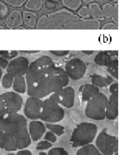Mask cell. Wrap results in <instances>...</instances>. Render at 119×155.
Returning <instances> with one entry per match:
<instances>
[{"mask_svg":"<svg viewBox=\"0 0 119 155\" xmlns=\"http://www.w3.org/2000/svg\"><path fill=\"white\" fill-rule=\"evenodd\" d=\"M27 94L38 99L45 98L69 83L63 68L48 56H41L29 65L26 74Z\"/></svg>","mask_w":119,"mask_h":155,"instance_id":"cell-1","label":"cell"},{"mask_svg":"<svg viewBox=\"0 0 119 155\" xmlns=\"http://www.w3.org/2000/svg\"><path fill=\"white\" fill-rule=\"evenodd\" d=\"M31 143L26 117L18 113L9 114L0 128V148L16 151L26 149Z\"/></svg>","mask_w":119,"mask_h":155,"instance_id":"cell-2","label":"cell"},{"mask_svg":"<svg viewBox=\"0 0 119 155\" xmlns=\"http://www.w3.org/2000/svg\"><path fill=\"white\" fill-rule=\"evenodd\" d=\"M54 30H98L100 28L99 20L84 19L75 15L68 9H60L48 15Z\"/></svg>","mask_w":119,"mask_h":155,"instance_id":"cell-3","label":"cell"},{"mask_svg":"<svg viewBox=\"0 0 119 155\" xmlns=\"http://www.w3.org/2000/svg\"><path fill=\"white\" fill-rule=\"evenodd\" d=\"M96 125L91 122H82L74 129L71 137V144L73 148L82 147L91 144L97 134Z\"/></svg>","mask_w":119,"mask_h":155,"instance_id":"cell-4","label":"cell"},{"mask_svg":"<svg viewBox=\"0 0 119 155\" xmlns=\"http://www.w3.org/2000/svg\"><path fill=\"white\" fill-rule=\"evenodd\" d=\"M65 113L53 94L43 101L40 119L46 122H58L64 117Z\"/></svg>","mask_w":119,"mask_h":155,"instance_id":"cell-5","label":"cell"},{"mask_svg":"<svg viewBox=\"0 0 119 155\" xmlns=\"http://www.w3.org/2000/svg\"><path fill=\"white\" fill-rule=\"evenodd\" d=\"M108 103L107 96L104 94L99 93L87 101L85 107V116L89 118L102 121L105 118V111Z\"/></svg>","mask_w":119,"mask_h":155,"instance_id":"cell-6","label":"cell"},{"mask_svg":"<svg viewBox=\"0 0 119 155\" xmlns=\"http://www.w3.org/2000/svg\"><path fill=\"white\" fill-rule=\"evenodd\" d=\"M95 147L102 154L114 155L118 151V140L116 136L108 135L107 130L103 129L95 140Z\"/></svg>","mask_w":119,"mask_h":155,"instance_id":"cell-7","label":"cell"},{"mask_svg":"<svg viewBox=\"0 0 119 155\" xmlns=\"http://www.w3.org/2000/svg\"><path fill=\"white\" fill-rule=\"evenodd\" d=\"M86 69V64L80 58H73L66 63L64 71L69 78L77 81L85 76Z\"/></svg>","mask_w":119,"mask_h":155,"instance_id":"cell-8","label":"cell"},{"mask_svg":"<svg viewBox=\"0 0 119 155\" xmlns=\"http://www.w3.org/2000/svg\"><path fill=\"white\" fill-rule=\"evenodd\" d=\"M9 114L17 113L23 104L22 97L17 92H7L0 95Z\"/></svg>","mask_w":119,"mask_h":155,"instance_id":"cell-9","label":"cell"},{"mask_svg":"<svg viewBox=\"0 0 119 155\" xmlns=\"http://www.w3.org/2000/svg\"><path fill=\"white\" fill-rule=\"evenodd\" d=\"M29 62L25 57H17L9 62L7 68V73L12 77L26 76Z\"/></svg>","mask_w":119,"mask_h":155,"instance_id":"cell-10","label":"cell"},{"mask_svg":"<svg viewBox=\"0 0 119 155\" xmlns=\"http://www.w3.org/2000/svg\"><path fill=\"white\" fill-rule=\"evenodd\" d=\"M54 99L61 106L71 108L75 102V90L72 87H64L52 94Z\"/></svg>","mask_w":119,"mask_h":155,"instance_id":"cell-11","label":"cell"},{"mask_svg":"<svg viewBox=\"0 0 119 155\" xmlns=\"http://www.w3.org/2000/svg\"><path fill=\"white\" fill-rule=\"evenodd\" d=\"M42 106L43 101L41 99L30 96L25 104L24 113L27 118L31 119V120L40 119Z\"/></svg>","mask_w":119,"mask_h":155,"instance_id":"cell-12","label":"cell"},{"mask_svg":"<svg viewBox=\"0 0 119 155\" xmlns=\"http://www.w3.org/2000/svg\"><path fill=\"white\" fill-rule=\"evenodd\" d=\"M118 116V93L111 94L109 99H108L105 118L108 120H114Z\"/></svg>","mask_w":119,"mask_h":155,"instance_id":"cell-13","label":"cell"},{"mask_svg":"<svg viewBox=\"0 0 119 155\" xmlns=\"http://www.w3.org/2000/svg\"><path fill=\"white\" fill-rule=\"evenodd\" d=\"M46 127L40 121H31L29 123V134L32 140L37 141L45 133Z\"/></svg>","mask_w":119,"mask_h":155,"instance_id":"cell-14","label":"cell"},{"mask_svg":"<svg viewBox=\"0 0 119 155\" xmlns=\"http://www.w3.org/2000/svg\"><path fill=\"white\" fill-rule=\"evenodd\" d=\"M23 25L22 13L19 10H14L6 19V26L8 29H17Z\"/></svg>","mask_w":119,"mask_h":155,"instance_id":"cell-15","label":"cell"},{"mask_svg":"<svg viewBox=\"0 0 119 155\" xmlns=\"http://www.w3.org/2000/svg\"><path fill=\"white\" fill-rule=\"evenodd\" d=\"M102 11L104 18H110L115 24H118V3H105L103 5Z\"/></svg>","mask_w":119,"mask_h":155,"instance_id":"cell-16","label":"cell"},{"mask_svg":"<svg viewBox=\"0 0 119 155\" xmlns=\"http://www.w3.org/2000/svg\"><path fill=\"white\" fill-rule=\"evenodd\" d=\"M79 92L81 94V99L83 102H87L92 97L99 92V89L92 84H86L81 85L79 89Z\"/></svg>","mask_w":119,"mask_h":155,"instance_id":"cell-17","label":"cell"},{"mask_svg":"<svg viewBox=\"0 0 119 155\" xmlns=\"http://www.w3.org/2000/svg\"><path fill=\"white\" fill-rule=\"evenodd\" d=\"M91 82L92 85H95L98 88L107 87L113 83V77L110 76H102L95 74L91 76Z\"/></svg>","mask_w":119,"mask_h":155,"instance_id":"cell-18","label":"cell"},{"mask_svg":"<svg viewBox=\"0 0 119 155\" xmlns=\"http://www.w3.org/2000/svg\"><path fill=\"white\" fill-rule=\"evenodd\" d=\"M23 24L30 27V28H35L37 22V15L32 11H26L23 12Z\"/></svg>","mask_w":119,"mask_h":155,"instance_id":"cell-19","label":"cell"},{"mask_svg":"<svg viewBox=\"0 0 119 155\" xmlns=\"http://www.w3.org/2000/svg\"><path fill=\"white\" fill-rule=\"evenodd\" d=\"M113 60L114 59H112L110 55L107 52L102 51V52H99V54L94 57V62L96 63L97 65L103 66V67H108L112 62Z\"/></svg>","mask_w":119,"mask_h":155,"instance_id":"cell-20","label":"cell"},{"mask_svg":"<svg viewBox=\"0 0 119 155\" xmlns=\"http://www.w3.org/2000/svg\"><path fill=\"white\" fill-rule=\"evenodd\" d=\"M12 88L15 92L18 94H25L26 91V81L24 76H17L13 80Z\"/></svg>","mask_w":119,"mask_h":155,"instance_id":"cell-21","label":"cell"},{"mask_svg":"<svg viewBox=\"0 0 119 155\" xmlns=\"http://www.w3.org/2000/svg\"><path fill=\"white\" fill-rule=\"evenodd\" d=\"M89 9H90V15L91 17L93 19H96V20H102L104 19V14H103V11L101 7L99 6V3H89Z\"/></svg>","mask_w":119,"mask_h":155,"instance_id":"cell-22","label":"cell"},{"mask_svg":"<svg viewBox=\"0 0 119 155\" xmlns=\"http://www.w3.org/2000/svg\"><path fill=\"white\" fill-rule=\"evenodd\" d=\"M77 155H104L99 152L96 147L91 144L84 145L77 153Z\"/></svg>","mask_w":119,"mask_h":155,"instance_id":"cell-23","label":"cell"},{"mask_svg":"<svg viewBox=\"0 0 119 155\" xmlns=\"http://www.w3.org/2000/svg\"><path fill=\"white\" fill-rule=\"evenodd\" d=\"M35 28L37 30H53L51 21L49 20L48 16H46V15H44L39 20H37L36 25H35Z\"/></svg>","mask_w":119,"mask_h":155,"instance_id":"cell-24","label":"cell"},{"mask_svg":"<svg viewBox=\"0 0 119 155\" xmlns=\"http://www.w3.org/2000/svg\"><path fill=\"white\" fill-rule=\"evenodd\" d=\"M43 0H26L25 8L29 11H39L42 8Z\"/></svg>","mask_w":119,"mask_h":155,"instance_id":"cell-25","label":"cell"},{"mask_svg":"<svg viewBox=\"0 0 119 155\" xmlns=\"http://www.w3.org/2000/svg\"><path fill=\"white\" fill-rule=\"evenodd\" d=\"M63 6L71 11H77L82 4L81 0H62Z\"/></svg>","mask_w":119,"mask_h":155,"instance_id":"cell-26","label":"cell"},{"mask_svg":"<svg viewBox=\"0 0 119 155\" xmlns=\"http://www.w3.org/2000/svg\"><path fill=\"white\" fill-rule=\"evenodd\" d=\"M107 70L110 73V75L113 76V77L117 80V78H118V62H117V59L113 60L110 64L108 66Z\"/></svg>","mask_w":119,"mask_h":155,"instance_id":"cell-27","label":"cell"},{"mask_svg":"<svg viewBox=\"0 0 119 155\" xmlns=\"http://www.w3.org/2000/svg\"><path fill=\"white\" fill-rule=\"evenodd\" d=\"M45 127L47 129H48L50 131H52L54 134H56L57 135H62L64 133V127L61 126V125L47 123V125H45Z\"/></svg>","mask_w":119,"mask_h":155,"instance_id":"cell-28","label":"cell"},{"mask_svg":"<svg viewBox=\"0 0 119 155\" xmlns=\"http://www.w3.org/2000/svg\"><path fill=\"white\" fill-rule=\"evenodd\" d=\"M13 80H14V77H12L11 75L7 73L2 77V80H1L2 86L4 89H9V88H11L12 86V84H13Z\"/></svg>","mask_w":119,"mask_h":155,"instance_id":"cell-29","label":"cell"},{"mask_svg":"<svg viewBox=\"0 0 119 155\" xmlns=\"http://www.w3.org/2000/svg\"><path fill=\"white\" fill-rule=\"evenodd\" d=\"M9 115L8 112L7 110V107H6L5 104L3 101L0 98V128L3 126V123L6 117Z\"/></svg>","mask_w":119,"mask_h":155,"instance_id":"cell-30","label":"cell"},{"mask_svg":"<svg viewBox=\"0 0 119 155\" xmlns=\"http://www.w3.org/2000/svg\"><path fill=\"white\" fill-rule=\"evenodd\" d=\"M18 55V51L16 50H1L0 51V56L8 60H12L17 58Z\"/></svg>","mask_w":119,"mask_h":155,"instance_id":"cell-31","label":"cell"},{"mask_svg":"<svg viewBox=\"0 0 119 155\" xmlns=\"http://www.w3.org/2000/svg\"><path fill=\"white\" fill-rule=\"evenodd\" d=\"M77 16L84 19H88L91 17L90 15V9L88 6H82L77 12Z\"/></svg>","mask_w":119,"mask_h":155,"instance_id":"cell-32","label":"cell"},{"mask_svg":"<svg viewBox=\"0 0 119 155\" xmlns=\"http://www.w3.org/2000/svg\"><path fill=\"white\" fill-rule=\"evenodd\" d=\"M48 155H68V152L63 148H53L48 151Z\"/></svg>","mask_w":119,"mask_h":155,"instance_id":"cell-33","label":"cell"},{"mask_svg":"<svg viewBox=\"0 0 119 155\" xmlns=\"http://www.w3.org/2000/svg\"><path fill=\"white\" fill-rule=\"evenodd\" d=\"M3 1L5 2L6 3H8V5L15 7V8L21 7L26 2V0H3Z\"/></svg>","mask_w":119,"mask_h":155,"instance_id":"cell-34","label":"cell"},{"mask_svg":"<svg viewBox=\"0 0 119 155\" xmlns=\"http://www.w3.org/2000/svg\"><path fill=\"white\" fill-rule=\"evenodd\" d=\"M52 147V143L48 142L47 140L40 141L39 144H37L36 150H45L48 149H50Z\"/></svg>","mask_w":119,"mask_h":155,"instance_id":"cell-35","label":"cell"},{"mask_svg":"<svg viewBox=\"0 0 119 155\" xmlns=\"http://www.w3.org/2000/svg\"><path fill=\"white\" fill-rule=\"evenodd\" d=\"M8 8L7 5L0 1V19L5 17L8 15Z\"/></svg>","mask_w":119,"mask_h":155,"instance_id":"cell-36","label":"cell"},{"mask_svg":"<svg viewBox=\"0 0 119 155\" xmlns=\"http://www.w3.org/2000/svg\"><path fill=\"white\" fill-rule=\"evenodd\" d=\"M45 140L48 141V142H50V143H54V142H56V140H57V138H56V136H55L54 133L49 130V131H48L45 134Z\"/></svg>","mask_w":119,"mask_h":155,"instance_id":"cell-37","label":"cell"},{"mask_svg":"<svg viewBox=\"0 0 119 155\" xmlns=\"http://www.w3.org/2000/svg\"><path fill=\"white\" fill-rule=\"evenodd\" d=\"M49 53L57 57H64L69 54V50H50Z\"/></svg>","mask_w":119,"mask_h":155,"instance_id":"cell-38","label":"cell"},{"mask_svg":"<svg viewBox=\"0 0 119 155\" xmlns=\"http://www.w3.org/2000/svg\"><path fill=\"white\" fill-rule=\"evenodd\" d=\"M102 29L104 30H117L118 25L114 22H108L103 25Z\"/></svg>","mask_w":119,"mask_h":155,"instance_id":"cell-39","label":"cell"},{"mask_svg":"<svg viewBox=\"0 0 119 155\" xmlns=\"http://www.w3.org/2000/svg\"><path fill=\"white\" fill-rule=\"evenodd\" d=\"M109 91L111 94L118 93V84L117 83H112L109 85Z\"/></svg>","mask_w":119,"mask_h":155,"instance_id":"cell-40","label":"cell"},{"mask_svg":"<svg viewBox=\"0 0 119 155\" xmlns=\"http://www.w3.org/2000/svg\"><path fill=\"white\" fill-rule=\"evenodd\" d=\"M8 59H6L2 56H0V68L2 69H7L8 65Z\"/></svg>","mask_w":119,"mask_h":155,"instance_id":"cell-41","label":"cell"},{"mask_svg":"<svg viewBox=\"0 0 119 155\" xmlns=\"http://www.w3.org/2000/svg\"><path fill=\"white\" fill-rule=\"evenodd\" d=\"M17 155H32V153H31V151L23 149V150H21L19 152L17 153Z\"/></svg>","mask_w":119,"mask_h":155,"instance_id":"cell-42","label":"cell"},{"mask_svg":"<svg viewBox=\"0 0 119 155\" xmlns=\"http://www.w3.org/2000/svg\"><path fill=\"white\" fill-rule=\"evenodd\" d=\"M21 53H24V54H38L40 53V50H21Z\"/></svg>","mask_w":119,"mask_h":155,"instance_id":"cell-43","label":"cell"},{"mask_svg":"<svg viewBox=\"0 0 119 155\" xmlns=\"http://www.w3.org/2000/svg\"><path fill=\"white\" fill-rule=\"evenodd\" d=\"M82 53H83V54H86V55H91V54H93L94 51L93 50H90V51H89V50H83Z\"/></svg>","mask_w":119,"mask_h":155,"instance_id":"cell-44","label":"cell"},{"mask_svg":"<svg viewBox=\"0 0 119 155\" xmlns=\"http://www.w3.org/2000/svg\"><path fill=\"white\" fill-rule=\"evenodd\" d=\"M81 1L85 3H93L94 0H81Z\"/></svg>","mask_w":119,"mask_h":155,"instance_id":"cell-45","label":"cell"},{"mask_svg":"<svg viewBox=\"0 0 119 155\" xmlns=\"http://www.w3.org/2000/svg\"><path fill=\"white\" fill-rule=\"evenodd\" d=\"M2 77H3V71H2V68H0V85H1V80H2Z\"/></svg>","mask_w":119,"mask_h":155,"instance_id":"cell-46","label":"cell"},{"mask_svg":"<svg viewBox=\"0 0 119 155\" xmlns=\"http://www.w3.org/2000/svg\"><path fill=\"white\" fill-rule=\"evenodd\" d=\"M39 155H47V154H46V153L41 152V153H40V154H39Z\"/></svg>","mask_w":119,"mask_h":155,"instance_id":"cell-47","label":"cell"},{"mask_svg":"<svg viewBox=\"0 0 119 155\" xmlns=\"http://www.w3.org/2000/svg\"><path fill=\"white\" fill-rule=\"evenodd\" d=\"M110 1H113L114 3H118V0H110Z\"/></svg>","mask_w":119,"mask_h":155,"instance_id":"cell-48","label":"cell"},{"mask_svg":"<svg viewBox=\"0 0 119 155\" xmlns=\"http://www.w3.org/2000/svg\"><path fill=\"white\" fill-rule=\"evenodd\" d=\"M49 1H51V2H54V3H55V2H58V1H59V0H49Z\"/></svg>","mask_w":119,"mask_h":155,"instance_id":"cell-49","label":"cell"},{"mask_svg":"<svg viewBox=\"0 0 119 155\" xmlns=\"http://www.w3.org/2000/svg\"><path fill=\"white\" fill-rule=\"evenodd\" d=\"M0 29H4L3 27V26H2V25H1V24H0Z\"/></svg>","mask_w":119,"mask_h":155,"instance_id":"cell-50","label":"cell"},{"mask_svg":"<svg viewBox=\"0 0 119 155\" xmlns=\"http://www.w3.org/2000/svg\"><path fill=\"white\" fill-rule=\"evenodd\" d=\"M7 155H16V154H14V153H8V154H7Z\"/></svg>","mask_w":119,"mask_h":155,"instance_id":"cell-51","label":"cell"},{"mask_svg":"<svg viewBox=\"0 0 119 155\" xmlns=\"http://www.w3.org/2000/svg\"><path fill=\"white\" fill-rule=\"evenodd\" d=\"M114 155H118V153H117H117H115Z\"/></svg>","mask_w":119,"mask_h":155,"instance_id":"cell-52","label":"cell"}]
</instances>
